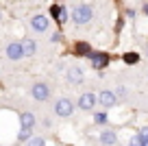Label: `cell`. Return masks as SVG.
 Masks as SVG:
<instances>
[{"mask_svg": "<svg viewBox=\"0 0 148 146\" xmlns=\"http://www.w3.org/2000/svg\"><path fill=\"white\" fill-rule=\"evenodd\" d=\"M92 18H94V11H92V7H89V5H79L76 9H74V13H72L74 24H79V26L89 24V22H92Z\"/></svg>", "mask_w": 148, "mask_h": 146, "instance_id": "cell-1", "label": "cell"}, {"mask_svg": "<svg viewBox=\"0 0 148 146\" xmlns=\"http://www.w3.org/2000/svg\"><path fill=\"white\" fill-rule=\"evenodd\" d=\"M55 111H57V116H61V118H68V116H72V111H74V105L68 101V98H61V101H57V105H55Z\"/></svg>", "mask_w": 148, "mask_h": 146, "instance_id": "cell-2", "label": "cell"}, {"mask_svg": "<svg viewBox=\"0 0 148 146\" xmlns=\"http://www.w3.org/2000/svg\"><path fill=\"white\" fill-rule=\"evenodd\" d=\"M7 57H9L11 61H18V59H22V57H26L24 55V48H22V41H13V44L7 46Z\"/></svg>", "mask_w": 148, "mask_h": 146, "instance_id": "cell-3", "label": "cell"}, {"mask_svg": "<svg viewBox=\"0 0 148 146\" xmlns=\"http://www.w3.org/2000/svg\"><path fill=\"white\" fill-rule=\"evenodd\" d=\"M31 94H33V98H37V101H46L48 94H50V90H48L46 83H35L33 90H31Z\"/></svg>", "mask_w": 148, "mask_h": 146, "instance_id": "cell-4", "label": "cell"}, {"mask_svg": "<svg viewBox=\"0 0 148 146\" xmlns=\"http://www.w3.org/2000/svg\"><path fill=\"white\" fill-rule=\"evenodd\" d=\"M92 63H94V68L96 70H102V68H107L109 65V55H105V52H100V55H94L92 52Z\"/></svg>", "mask_w": 148, "mask_h": 146, "instance_id": "cell-5", "label": "cell"}, {"mask_svg": "<svg viewBox=\"0 0 148 146\" xmlns=\"http://www.w3.org/2000/svg\"><path fill=\"white\" fill-rule=\"evenodd\" d=\"M31 26L35 28V31H39V33L46 31V28H48V18H46V15H33V18H31Z\"/></svg>", "mask_w": 148, "mask_h": 146, "instance_id": "cell-6", "label": "cell"}, {"mask_svg": "<svg viewBox=\"0 0 148 146\" xmlns=\"http://www.w3.org/2000/svg\"><path fill=\"white\" fill-rule=\"evenodd\" d=\"M74 55L79 57H92V46L87 41H76L74 44Z\"/></svg>", "mask_w": 148, "mask_h": 146, "instance_id": "cell-7", "label": "cell"}, {"mask_svg": "<svg viewBox=\"0 0 148 146\" xmlns=\"http://www.w3.org/2000/svg\"><path fill=\"white\" fill-rule=\"evenodd\" d=\"M94 103H96V98H94V94H89V92H87V94H83V96L79 98V107H81L83 111L94 109Z\"/></svg>", "mask_w": 148, "mask_h": 146, "instance_id": "cell-8", "label": "cell"}, {"mask_svg": "<svg viewBox=\"0 0 148 146\" xmlns=\"http://www.w3.org/2000/svg\"><path fill=\"white\" fill-rule=\"evenodd\" d=\"M68 81H70V83H81V81H83V70H81L79 65L70 68V70H68Z\"/></svg>", "mask_w": 148, "mask_h": 146, "instance_id": "cell-9", "label": "cell"}, {"mask_svg": "<svg viewBox=\"0 0 148 146\" xmlns=\"http://www.w3.org/2000/svg\"><path fill=\"white\" fill-rule=\"evenodd\" d=\"M98 98H100V105H105V107H113V105H116V98H118V96L113 94V92H102Z\"/></svg>", "mask_w": 148, "mask_h": 146, "instance_id": "cell-10", "label": "cell"}, {"mask_svg": "<svg viewBox=\"0 0 148 146\" xmlns=\"http://www.w3.org/2000/svg\"><path fill=\"white\" fill-rule=\"evenodd\" d=\"M116 140H118V137H116V133H113V131H102L100 133V142L105 146H116Z\"/></svg>", "mask_w": 148, "mask_h": 146, "instance_id": "cell-11", "label": "cell"}, {"mask_svg": "<svg viewBox=\"0 0 148 146\" xmlns=\"http://www.w3.org/2000/svg\"><path fill=\"white\" fill-rule=\"evenodd\" d=\"M22 48H24V55H26V57H33V55H35V50H37V44L33 39H24L22 41Z\"/></svg>", "mask_w": 148, "mask_h": 146, "instance_id": "cell-12", "label": "cell"}, {"mask_svg": "<svg viewBox=\"0 0 148 146\" xmlns=\"http://www.w3.org/2000/svg\"><path fill=\"white\" fill-rule=\"evenodd\" d=\"M20 122H22V129H33L35 127V116L33 114H22L20 116Z\"/></svg>", "mask_w": 148, "mask_h": 146, "instance_id": "cell-13", "label": "cell"}, {"mask_svg": "<svg viewBox=\"0 0 148 146\" xmlns=\"http://www.w3.org/2000/svg\"><path fill=\"white\" fill-rule=\"evenodd\" d=\"M137 61H139V55H137V52H126V55H124V63L133 65V63H137Z\"/></svg>", "mask_w": 148, "mask_h": 146, "instance_id": "cell-14", "label": "cell"}, {"mask_svg": "<svg viewBox=\"0 0 148 146\" xmlns=\"http://www.w3.org/2000/svg\"><path fill=\"white\" fill-rule=\"evenodd\" d=\"M18 137H20V140H22V142H28V140H31V137H33V129H22Z\"/></svg>", "mask_w": 148, "mask_h": 146, "instance_id": "cell-15", "label": "cell"}, {"mask_svg": "<svg viewBox=\"0 0 148 146\" xmlns=\"http://www.w3.org/2000/svg\"><path fill=\"white\" fill-rule=\"evenodd\" d=\"M107 120H109V118H107L105 111H102V114H96V116H94V122H96V124H105Z\"/></svg>", "mask_w": 148, "mask_h": 146, "instance_id": "cell-16", "label": "cell"}, {"mask_svg": "<svg viewBox=\"0 0 148 146\" xmlns=\"http://www.w3.org/2000/svg\"><path fill=\"white\" fill-rule=\"evenodd\" d=\"M26 144H28V146H46V144H44V140H42V137H31V140H28Z\"/></svg>", "mask_w": 148, "mask_h": 146, "instance_id": "cell-17", "label": "cell"}, {"mask_svg": "<svg viewBox=\"0 0 148 146\" xmlns=\"http://www.w3.org/2000/svg\"><path fill=\"white\" fill-rule=\"evenodd\" d=\"M131 146H144V140L139 135H135V137H131Z\"/></svg>", "mask_w": 148, "mask_h": 146, "instance_id": "cell-18", "label": "cell"}, {"mask_svg": "<svg viewBox=\"0 0 148 146\" xmlns=\"http://www.w3.org/2000/svg\"><path fill=\"white\" fill-rule=\"evenodd\" d=\"M50 15H52V18H57V20H59V15H61V7H52V9H50Z\"/></svg>", "mask_w": 148, "mask_h": 146, "instance_id": "cell-19", "label": "cell"}, {"mask_svg": "<svg viewBox=\"0 0 148 146\" xmlns=\"http://www.w3.org/2000/svg\"><path fill=\"white\" fill-rule=\"evenodd\" d=\"M139 137H142V140H148V127H142L139 129V133H137Z\"/></svg>", "mask_w": 148, "mask_h": 146, "instance_id": "cell-20", "label": "cell"}, {"mask_svg": "<svg viewBox=\"0 0 148 146\" xmlns=\"http://www.w3.org/2000/svg\"><path fill=\"white\" fill-rule=\"evenodd\" d=\"M68 20V11L65 9H61V15H59V22H65Z\"/></svg>", "mask_w": 148, "mask_h": 146, "instance_id": "cell-21", "label": "cell"}, {"mask_svg": "<svg viewBox=\"0 0 148 146\" xmlns=\"http://www.w3.org/2000/svg\"><path fill=\"white\" fill-rule=\"evenodd\" d=\"M144 146H148V140H144Z\"/></svg>", "mask_w": 148, "mask_h": 146, "instance_id": "cell-22", "label": "cell"}]
</instances>
